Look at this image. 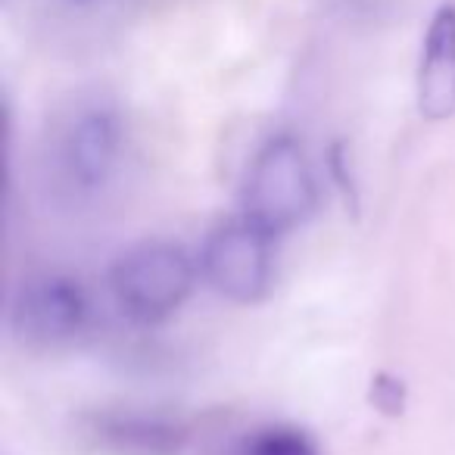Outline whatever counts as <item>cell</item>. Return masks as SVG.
I'll return each mask as SVG.
<instances>
[{
    "mask_svg": "<svg viewBox=\"0 0 455 455\" xmlns=\"http://www.w3.org/2000/svg\"><path fill=\"white\" fill-rule=\"evenodd\" d=\"M318 206V188L306 150L293 134L272 138L250 165L243 188V219L281 237L306 225Z\"/></svg>",
    "mask_w": 455,
    "mask_h": 455,
    "instance_id": "6da1fadb",
    "label": "cell"
},
{
    "mask_svg": "<svg viewBox=\"0 0 455 455\" xmlns=\"http://www.w3.org/2000/svg\"><path fill=\"white\" fill-rule=\"evenodd\" d=\"M116 303L132 322L156 324L184 306L196 284L188 250L169 241H147L122 253L109 275Z\"/></svg>",
    "mask_w": 455,
    "mask_h": 455,
    "instance_id": "7a4b0ae2",
    "label": "cell"
},
{
    "mask_svg": "<svg viewBox=\"0 0 455 455\" xmlns=\"http://www.w3.org/2000/svg\"><path fill=\"white\" fill-rule=\"evenodd\" d=\"M272 241L275 237L250 219L221 221L206 237L200 253V272L206 284L231 303H262L272 291L275 275Z\"/></svg>",
    "mask_w": 455,
    "mask_h": 455,
    "instance_id": "3957f363",
    "label": "cell"
},
{
    "mask_svg": "<svg viewBox=\"0 0 455 455\" xmlns=\"http://www.w3.org/2000/svg\"><path fill=\"white\" fill-rule=\"evenodd\" d=\"M88 293L76 278L44 272L22 281L13 303V331L26 343H63L76 337L88 322Z\"/></svg>",
    "mask_w": 455,
    "mask_h": 455,
    "instance_id": "277c9868",
    "label": "cell"
},
{
    "mask_svg": "<svg viewBox=\"0 0 455 455\" xmlns=\"http://www.w3.org/2000/svg\"><path fill=\"white\" fill-rule=\"evenodd\" d=\"M415 103L427 122L455 119V4L443 0L427 22L415 72Z\"/></svg>",
    "mask_w": 455,
    "mask_h": 455,
    "instance_id": "5b68a950",
    "label": "cell"
},
{
    "mask_svg": "<svg viewBox=\"0 0 455 455\" xmlns=\"http://www.w3.org/2000/svg\"><path fill=\"white\" fill-rule=\"evenodd\" d=\"M122 144V125L113 109L94 107L82 113L66 138V165L82 188H97L113 172Z\"/></svg>",
    "mask_w": 455,
    "mask_h": 455,
    "instance_id": "8992f818",
    "label": "cell"
},
{
    "mask_svg": "<svg viewBox=\"0 0 455 455\" xmlns=\"http://www.w3.org/2000/svg\"><path fill=\"white\" fill-rule=\"evenodd\" d=\"M247 455H318V446L297 427H266L250 440Z\"/></svg>",
    "mask_w": 455,
    "mask_h": 455,
    "instance_id": "52a82bcc",
    "label": "cell"
},
{
    "mask_svg": "<svg viewBox=\"0 0 455 455\" xmlns=\"http://www.w3.org/2000/svg\"><path fill=\"white\" fill-rule=\"evenodd\" d=\"M69 7H76V10H88V7H97V4H103V0H66Z\"/></svg>",
    "mask_w": 455,
    "mask_h": 455,
    "instance_id": "ba28073f",
    "label": "cell"
}]
</instances>
